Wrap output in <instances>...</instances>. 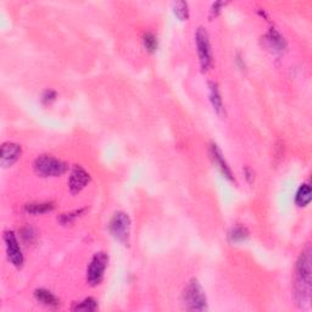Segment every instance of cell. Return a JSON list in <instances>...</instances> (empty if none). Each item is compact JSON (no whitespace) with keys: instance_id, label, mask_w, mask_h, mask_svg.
Here are the masks:
<instances>
[{"instance_id":"cell-6","label":"cell","mask_w":312,"mask_h":312,"mask_svg":"<svg viewBox=\"0 0 312 312\" xmlns=\"http://www.w3.org/2000/svg\"><path fill=\"white\" fill-rule=\"evenodd\" d=\"M197 38V48H198V55H199L200 66L204 71L210 69L212 64V51L211 45H210V38L208 32L205 28L199 27L195 34Z\"/></svg>"},{"instance_id":"cell-18","label":"cell","mask_w":312,"mask_h":312,"mask_svg":"<svg viewBox=\"0 0 312 312\" xmlns=\"http://www.w3.org/2000/svg\"><path fill=\"white\" fill-rule=\"evenodd\" d=\"M173 13L174 15L178 17L179 20L184 21L189 17V10H188V4L184 2H176L173 3Z\"/></svg>"},{"instance_id":"cell-8","label":"cell","mask_w":312,"mask_h":312,"mask_svg":"<svg viewBox=\"0 0 312 312\" xmlns=\"http://www.w3.org/2000/svg\"><path fill=\"white\" fill-rule=\"evenodd\" d=\"M89 180L90 176L88 172L81 167V166H75L69 178L70 191H71L72 194L80 193L83 188H86Z\"/></svg>"},{"instance_id":"cell-1","label":"cell","mask_w":312,"mask_h":312,"mask_svg":"<svg viewBox=\"0 0 312 312\" xmlns=\"http://www.w3.org/2000/svg\"><path fill=\"white\" fill-rule=\"evenodd\" d=\"M294 294L297 304L304 307L310 304L311 296V255L310 249L301 253L296 264L295 281H294Z\"/></svg>"},{"instance_id":"cell-3","label":"cell","mask_w":312,"mask_h":312,"mask_svg":"<svg viewBox=\"0 0 312 312\" xmlns=\"http://www.w3.org/2000/svg\"><path fill=\"white\" fill-rule=\"evenodd\" d=\"M34 170L42 177H59L67 171V165L51 155H42L34 161Z\"/></svg>"},{"instance_id":"cell-5","label":"cell","mask_w":312,"mask_h":312,"mask_svg":"<svg viewBox=\"0 0 312 312\" xmlns=\"http://www.w3.org/2000/svg\"><path fill=\"white\" fill-rule=\"evenodd\" d=\"M107 255L105 253H97L90 261L87 270V281L90 285H99L104 279V273L107 266Z\"/></svg>"},{"instance_id":"cell-14","label":"cell","mask_w":312,"mask_h":312,"mask_svg":"<svg viewBox=\"0 0 312 312\" xmlns=\"http://www.w3.org/2000/svg\"><path fill=\"white\" fill-rule=\"evenodd\" d=\"M52 209H54L52 203H30L25 206L26 211L32 215L45 214V212L51 211Z\"/></svg>"},{"instance_id":"cell-12","label":"cell","mask_w":312,"mask_h":312,"mask_svg":"<svg viewBox=\"0 0 312 312\" xmlns=\"http://www.w3.org/2000/svg\"><path fill=\"white\" fill-rule=\"evenodd\" d=\"M312 198V191L310 184H302L297 191L296 197H295V203L299 208H304V206H307L310 204Z\"/></svg>"},{"instance_id":"cell-11","label":"cell","mask_w":312,"mask_h":312,"mask_svg":"<svg viewBox=\"0 0 312 312\" xmlns=\"http://www.w3.org/2000/svg\"><path fill=\"white\" fill-rule=\"evenodd\" d=\"M34 296H36L37 301H39L42 305L48 306V307H56V306H59L57 297L51 291L46 289H37L34 291Z\"/></svg>"},{"instance_id":"cell-20","label":"cell","mask_w":312,"mask_h":312,"mask_svg":"<svg viewBox=\"0 0 312 312\" xmlns=\"http://www.w3.org/2000/svg\"><path fill=\"white\" fill-rule=\"evenodd\" d=\"M22 238H23V240L26 241V243H33L34 239L37 238L36 230H34L30 226L25 227V228L22 229Z\"/></svg>"},{"instance_id":"cell-9","label":"cell","mask_w":312,"mask_h":312,"mask_svg":"<svg viewBox=\"0 0 312 312\" xmlns=\"http://www.w3.org/2000/svg\"><path fill=\"white\" fill-rule=\"evenodd\" d=\"M21 147L15 143H5L2 147V157H0V162L4 167L13 166L17 160L21 156Z\"/></svg>"},{"instance_id":"cell-2","label":"cell","mask_w":312,"mask_h":312,"mask_svg":"<svg viewBox=\"0 0 312 312\" xmlns=\"http://www.w3.org/2000/svg\"><path fill=\"white\" fill-rule=\"evenodd\" d=\"M183 304L189 311H205L208 308L205 291L197 279H192L183 291Z\"/></svg>"},{"instance_id":"cell-13","label":"cell","mask_w":312,"mask_h":312,"mask_svg":"<svg viewBox=\"0 0 312 312\" xmlns=\"http://www.w3.org/2000/svg\"><path fill=\"white\" fill-rule=\"evenodd\" d=\"M210 100H211L212 106L218 113H222L223 111V103L222 98H221L220 89L218 86L214 82L210 83Z\"/></svg>"},{"instance_id":"cell-17","label":"cell","mask_w":312,"mask_h":312,"mask_svg":"<svg viewBox=\"0 0 312 312\" xmlns=\"http://www.w3.org/2000/svg\"><path fill=\"white\" fill-rule=\"evenodd\" d=\"M247 235H249V233H247L246 228H244V227L241 226L234 227V228L229 232V239L232 241H234V243H239V241L245 240Z\"/></svg>"},{"instance_id":"cell-15","label":"cell","mask_w":312,"mask_h":312,"mask_svg":"<svg viewBox=\"0 0 312 312\" xmlns=\"http://www.w3.org/2000/svg\"><path fill=\"white\" fill-rule=\"evenodd\" d=\"M267 42L270 43L271 48H273L275 50L281 51L285 48V40L278 32L275 30H271L270 33L267 34Z\"/></svg>"},{"instance_id":"cell-7","label":"cell","mask_w":312,"mask_h":312,"mask_svg":"<svg viewBox=\"0 0 312 312\" xmlns=\"http://www.w3.org/2000/svg\"><path fill=\"white\" fill-rule=\"evenodd\" d=\"M4 241L9 261H10L15 267L20 268L23 265V254L21 246H20L19 241H17L15 233L14 232L5 233Z\"/></svg>"},{"instance_id":"cell-10","label":"cell","mask_w":312,"mask_h":312,"mask_svg":"<svg viewBox=\"0 0 312 312\" xmlns=\"http://www.w3.org/2000/svg\"><path fill=\"white\" fill-rule=\"evenodd\" d=\"M210 156H211L214 164L217 166L218 170L221 171V173H222L227 179L233 182V180H234V176H233L232 170H230L228 164H227V161L224 160L222 151L220 150V148L216 144H211V147H210Z\"/></svg>"},{"instance_id":"cell-16","label":"cell","mask_w":312,"mask_h":312,"mask_svg":"<svg viewBox=\"0 0 312 312\" xmlns=\"http://www.w3.org/2000/svg\"><path fill=\"white\" fill-rule=\"evenodd\" d=\"M98 308L97 301H95L94 299H92V297H87V299H84L83 301L77 302L76 306L72 307V310L75 311H95Z\"/></svg>"},{"instance_id":"cell-4","label":"cell","mask_w":312,"mask_h":312,"mask_svg":"<svg viewBox=\"0 0 312 312\" xmlns=\"http://www.w3.org/2000/svg\"><path fill=\"white\" fill-rule=\"evenodd\" d=\"M109 229L113 238L117 239L121 243L127 244L128 240H130L131 234L130 216L124 214V212H116V214L112 216L111 221H110Z\"/></svg>"},{"instance_id":"cell-19","label":"cell","mask_w":312,"mask_h":312,"mask_svg":"<svg viewBox=\"0 0 312 312\" xmlns=\"http://www.w3.org/2000/svg\"><path fill=\"white\" fill-rule=\"evenodd\" d=\"M143 42H144V46L147 48L148 51H155L156 50L157 39L153 33H150V32L145 33L144 38H143Z\"/></svg>"},{"instance_id":"cell-21","label":"cell","mask_w":312,"mask_h":312,"mask_svg":"<svg viewBox=\"0 0 312 312\" xmlns=\"http://www.w3.org/2000/svg\"><path fill=\"white\" fill-rule=\"evenodd\" d=\"M55 97H56V95H55V93L52 92V90H46L44 95H43V100H44L45 103H48V101L54 100Z\"/></svg>"}]
</instances>
